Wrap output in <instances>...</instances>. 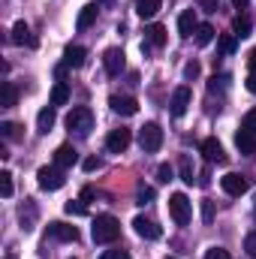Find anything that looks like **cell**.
<instances>
[{
    "label": "cell",
    "instance_id": "obj_10",
    "mask_svg": "<svg viewBox=\"0 0 256 259\" xmlns=\"http://www.w3.org/2000/svg\"><path fill=\"white\" fill-rule=\"evenodd\" d=\"M130 139H133V136H130V130H112V133H109V139H106V148H109V151H112V154H124V151H127L130 148Z\"/></svg>",
    "mask_w": 256,
    "mask_h": 259
},
{
    "label": "cell",
    "instance_id": "obj_8",
    "mask_svg": "<svg viewBox=\"0 0 256 259\" xmlns=\"http://www.w3.org/2000/svg\"><path fill=\"white\" fill-rule=\"evenodd\" d=\"M163 46H166V27H163V24H151V27L145 30L142 52H148V49H163Z\"/></svg>",
    "mask_w": 256,
    "mask_h": 259
},
{
    "label": "cell",
    "instance_id": "obj_16",
    "mask_svg": "<svg viewBox=\"0 0 256 259\" xmlns=\"http://www.w3.org/2000/svg\"><path fill=\"white\" fill-rule=\"evenodd\" d=\"M196 27H199V21H196V9H184V12L178 15V33H181V36H193Z\"/></svg>",
    "mask_w": 256,
    "mask_h": 259
},
{
    "label": "cell",
    "instance_id": "obj_30",
    "mask_svg": "<svg viewBox=\"0 0 256 259\" xmlns=\"http://www.w3.org/2000/svg\"><path fill=\"white\" fill-rule=\"evenodd\" d=\"M0 193H3V199L12 196V175L9 172H0Z\"/></svg>",
    "mask_w": 256,
    "mask_h": 259
},
{
    "label": "cell",
    "instance_id": "obj_18",
    "mask_svg": "<svg viewBox=\"0 0 256 259\" xmlns=\"http://www.w3.org/2000/svg\"><path fill=\"white\" fill-rule=\"evenodd\" d=\"M12 42H15V46H36V39H33V33H30V27H27L24 21H15V27H12Z\"/></svg>",
    "mask_w": 256,
    "mask_h": 259
},
{
    "label": "cell",
    "instance_id": "obj_20",
    "mask_svg": "<svg viewBox=\"0 0 256 259\" xmlns=\"http://www.w3.org/2000/svg\"><path fill=\"white\" fill-rule=\"evenodd\" d=\"M15 103H18L15 84H12V81H3V84H0V106H3V109H12Z\"/></svg>",
    "mask_w": 256,
    "mask_h": 259
},
{
    "label": "cell",
    "instance_id": "obj_11",
    "mask_svg": "<svg viewBox=\"0 0 256 259\" xmlns=\"http://www.w3.org/2000/svg\"><path fill=\"white\" fill-rule=\"evenodd\" d=\"M190 100H193V94H190V88L187 84H181V88H175V94H172V115L175 118H181L184 112H187V106H190Z\"/></svg>",
    "mask_w": 256,
    "mask_h": 259
},
{
    "label": "cell",
    "instance_id": "obj_13",
    "mask_svg": "<svg viewBox=\"0 0 256 259\" xmlns=\"http://www.w3.org/2000/svg\"><path fill=\"white\" fill-rule=\"evenodd\" d=\"M109 106H112L115 115H124V118H133V115L139 112V103H136L133 97H118V94L109 100Z\"/></svg>",
    "mask_w": 256,
    "mask_h": 259
},
{
    "label": "cell",
    "instance_id": "obj_42",
    "mask_svg": "<svg viewBox=\"0 0 256 259\" xmlns=\"http://www.w3.org/2000/svg\"><path fill=\"white\" fill-rule=\"evenodd\" d=\"M247 64H250V72L256 75V49L250 52V55H247Z\"/></svg>",
    "mask_w": 256,
    "mask_h": 259
},
{
    "label": "cell",
    "instance_id": "obj_19",
    "mask_svg": "<svg viewBox=\"0 0 256 259\" xmlns=\"http://www.w3.org/2000/svg\"><path fill=\"white\" fill-rule=\"evenodd\" d=\"M235 145H238L241 154H253L256 151V136L250 130H238V133H235Z\"/></svg>",
    "mask_w": 256,
    "mask_h": 259
},
{
    "label": "cell",
    "instance_id": "obj_33",
    "mask_svg": "<svg viewBox=\"0 0 256 259\" xmlns=\"http://www.w3.org/2000/svg\"><path fill=\"white\" fill-rule=\"evenodd\" d=\"M205 259H232V256H229V250H223V247H208V250H205Z\"/></svg>",
    "mask_w": 256,
    "mask_h": 259
},
{
    "label": "cell",
    "instance_id": "obj_25",
    "mask_svg": "<svg viewBox=\"0 0 256 259\" xmlns=\"http://www.w3.org/2000/svg\"><path fill=\"white\" fill-rule=\"evenodd\" d=\"M66 100H69V88H66V81H58L55 88H52V106L58 109V106H66Z\"/></svg>",
    "mask_w": 256,
    "mask_h": 259
},
{
    "label": "cell",
    "instance_id": "obj_29",
    "mask_svg": "<svg viewBox=\"0 0 256 259\" xmlns=\"http://www.w3.org/2000/svg\"><path fill=\"white\" fill-rule=\"evenodd\" d=\"M193 175H196V172H193L190 157H184V160H181V181H184V184H193V181H196Z\"/></svg>",
    "mask_w": 256,
    "mask_h": 259
},
{
    "label": "cell",
    "instance_id": "obj_2",
    "mask_svg": "<svg viewBox=\"0 0 256 259\" xmlns=\"http://www.w3.org/2000/svg\"><path fill=\"white\" fill-rule=\"evenodd\" d=\"M66 127L72 130V133H78V136H84L88 130L94 127V115H91V109H84V106H75V109L66 115Z\"/></svg>",
    "mask_w": 256,
    "mask_h": 259
},
{
    "label": "cell",
    "instance_id": "obj_39",
    "mask_svg": "<svg viewBox=\"0 0 256 259\" xmlns=\"http://www.w3.org/2000/svg\"><path fill=\"white\" fill-rule=\"evenodd\" d=\"M100 259H130V253L127 250H106Z\"/></svg>",
    "mask_w": 256,
    "mask_h": 259
},
{
    "label": "cell",
    "instance_id": "obj_43",
    "mask_svg": "<svg viewBox=\"0 0 256 259\" xmlns=\"http://www.w3.org/2000/svg\"><path fill=\"white\" fill-rule=\"evenodd\" d=\"M247 91L256 97V75H253V72H250V78H247Z\"/></svg>",
    "mask_w": 256,
    "mask_h": 259
},
{
    "label": "cell",
    "instance_id": "obj_45",
    "mask_svg": "<svg viewBox=\"0 0 256 259\" xmlns=\"http://www.w3.org/2000/svg\"><path fill=\"white\" fill-rule=\"evenodd\" d=\"M97 3H100V6H109V3H115V0H97Z\"/></svg>",
    "mask_w": 256,
    "mask_h": 259
},
{
    "label": "cell",
    "instance_id": "obj_3",
    "mask_svg": "<svg viewBox=\"0 0 256 259\" xmlns=\"http://www.w3.org/2000/svg\"><path fill=\"white\" fill-rule=\"evenodd\" d=\"M139 145L148 154L160 151V145H163V130H160V124H145V127L139 130Z\"/></svg>",
    "mask_w": 256,
    "mask_h": 259
},
{
    "label": "cell",
    "instance_id": "obj_14",
    "mask_svg": "<svg viewBox=\"0 0 256 259\" xmlns=\"http://www.w3.org/2000/svg\"><path fill=\"white\" fill-rule=\"evenodd\" d=\"M75 163H78V151H75L72 145H61V148L55 151V166L69 169V166H75Z\"/></svg>",
    "mask_w": 256,
    "mask_h": 259
},
{
    "label": "cell",
    "instance_id": "obj_28",
    "mask_svg": "<svg viewBox=\"0 0 256 259\" xmlns=\"http://www.w3.org/2000/svg\"><path fill=\"white\" fill-rule=\"evenodd\" d=\"M136 202H139V205H148V202H154V187H148V184H139V190H136Z\"/></svg>",
    "mask_w": 256,
    "mask_h": 259
},
{
    "label": "cell",
    "instance_id": "obj_15",
    "mask_svg": "<svg viewBox=\"0 0 256 259\" xmlns=\"http://www.w3.org/2000/svg\"><path fill=\"white\" fill-rule=\"evenodd\" d=\"M49 235L55 241H75L78 238V229L75 226H66V223H49Z\"/></svg>",
    "mask_w": 256,
    "mask_h": 259
},
{
    "label": "cell",
    "instance_id": "obj_26",
    "mask_svg": "<svg viewBox=\"0 0 256 259\" xmlns=\"http://www.w3.org/2000/svg\"><path fill=\"white\" fill-rule=\"evenodd\" d=\"M211 39H214V27H211V24H205V21H202V24H199V27H196V46H208V42H211Z\"/></svg>",
    "mask_w": 256,
    "mask_h": 259
},
{
    "label": "cell",
    "instance_id": "obj_22",
    "mask_svg": "<svg viewBox=\"0 0 256 259\" xmlns=\"http://www.w3.org/2000/svg\"><path fill=\"white\" fill-rule=\"evenodd\" d=\"M250 30H253V21L247 18V15H238L235 21H232V36H250Z\"/></svg>",
    "mask_w": 256,
    "mask_h": 259
},
{
    "label": "cell",
    "instance_id": "obj_23",
    "mask_svg": "<svg viewBox=\"0 0 256 259\" xmlns=\"http://www.w3.org/2000/svg\"><path fill=\"white\" fill-rule=\"evenodd\" d=\"M160 6H163L160 0H139V3H136V12H139L142 18H154V15L160 12Z\"/></svg>",
    "mask_w": 256,
    "mask_h": 259
},
{
    "label": "cell",
    "instance_id": "obj_27",
    "mask_svg": "<svg viewBox=\"0 0 256 259\" xmlns=\"http://www.w3.org/2000/svg\"><path fill=\"white\" fill-rule=\"evenodd\" d=\"M64 211L72 214V217H84V214H88V205H84V199H72V202L64 205Z\"/></svg>",
    "mask_w": 256,
    "mask_h": 259
},
{
    "label": "cell",
    "instance_id": "obj_32",
    "mask_svg": "<svg viewBox=\"0 0 256 259\" xmlns=\"http://www.w3.org/2000/svg\"><path fill=\"white\" fill-rule=\"evenodd\" d=\"M0 136H3V139H18V127L9 124V121H3V124H0Z\"/></svg>",
    "mask_w": 256,
    "mask_h": 259
},
{
    "label": "cell",
    "instance_id": "obj_37",
    "mask_svg": "<svg viewBox=\"0 0 256 259\" xmlns=\"http://www.w3.org/2000/svg\"><path fill=\"white\" fill-rule=\"evenodd\" d=\"M157 175H160V181H163V184H169V181H172V166H169V163H163V166L157 169Z\"/></svg>",
    "mask_w": 256,
    "mask_h": 259
},
{
    "label": "cell",
    "instance_id": "obj_40",
    "mask_svg": "<svg viewBox=\"0 0 256 259\" xmlns=\"http://www.w3.org/2000/svg\"><path fill=\"white\" fill-rule=\"evenodd\" d=\"M184 75H187V78H196V75H199V64H196V61H190V64L184 66Z\"/></svg>",
    "mask_w": 256,
    "mask_h": 259
},
{
    "label": "cell",
    "instance_id": "obj_5",
    "mask_svg": "<svg viewBox=\"0 0 256 259\" xmlns=\"http://www.w3.org/2000/svg\"><path fill=\"white\" fill-rule=\"evenodd\" d=\"M36 178H39V187H42V190H61L64 181H66L61 166H42V169L36 172Z\"/></svg>",
    "mask_w": 256,
    "mask_h": 259
},
{
    "label": "cell",
    "instance_id": "obj_7",
    "mask_svg": "<svg viewBox=\"0 0 256 259\" xmlns=\"http://www.w3.org/2000/svg\"><path fill=\"white\" fill-rule=\"evenodd\" d=\"M103 66H106V72L115 78V75H121L124 72V66H127V61H124V49H109L106 52V58H103Z\"/></svg>",
    "mask_w": 256,
    "mask_h": 259
},
{
    "label": "cell",
    "instance_id": "obj_1",
    "mask_svg": "<svg viewBox=\"0 0 256 259\" xmlns=\"http://www.w3.org/2000/svg\"><path fill=\"white\" fill-rule=\"evenodd\" d=\"M91 235H94L97 244H112V241H118V235H121V223H118L112 214H103V217L94 220Z\"/></svg>",
    "mask_w": 256,
    "mask_h": 259
},
{
    "label": "cell",
    "instance_id": "obj_6",
    "mask_svg": "<svg viewBox=\"0 0 256 259\" xmlns=\"http://www.w3.org/2000/svg\"><path fill=\"white\" fill-rule=\"evenodd\" d=\"M220 187H223L226 196H244L250 190V181H247L244 175H238V172H229V175L220 178Z\"/></svg>",
    "mask_w": 256,
    "mask_h": 259
},
{
    "label": "cell",
    "instance_id": "obj_17",
    "mask_svg": "<svg viewBox=\"0 0 256 259\" xmlns=\"http://www.w3.org/2000/svg\"><path fill=\"white\" fill-rule=\"evenodd\" d=\"M97 12H100V3H88V6H81V12H78V21H75V27L78 30H88L94 21H97Z\"/></svg>",
    "mask_w": 256,
    "mask_h": 259
},
{
    "label": "cell",
    "instance_id": "obj_12",
    "mask_svg": "<svg viewBox=\"0 0 256 259\" xmlns=\"http://www.w3.org/2000/svg\"><path fill=\"white\" fill-rule=\"evenodd\" d=\"M199 151H202V157H205L208 163H226V154H223V145H220L217 139H205V142L199 145Z\"/></svg>",
    "mask_w": 256,
    "mask_h": 259
},
{
    "label": "cell",
    "instance_id": "obj_35",
    "mask_svg": "<svg viewBox=\"0 0 256 259\" xmlns=\"http://www.w3.org/2000/svg\"><path fill=\"white\" fill-rule=\"evenodd\" d=\"M220 52H223V55H232V52H235V36H223V39H220Z\"/></svg>",
    "mask_w": 256,
    "mask_h": 259
},
{
    "label": "cell",
    "instance_id": "obj_9",
    "mask_svg": "<svg viewBox=\"0 0 256 259\" xmlns=\"http://www.w3.org/2000/svg\"><path fill=\"white\" fill-rule=\"evenodd\" d=\"M133 226H136V235H139V238H148V241H154V238H160V235H163V232H160V226H157L151 217H142V214L133 220Z\"/></svg>",
    "mask_w": 256,
    "mask_h": 259
},
{
    "label": "cell",
    "instance_id": "obj_21",
    "mask_svg": "<svg viewBox=\"0 0 256 259\" xmlns=\"http://www.w3.org/2000/svg\"><path fill=\"white\" fill-rule=\"evenodd\" d=\"M84 55H88V52H84L81 46H66L64 64H66V66H81V64H84Z\"/></svg>",
    "mask_w": 256,
    "mask_h": 259
},
{
    "label": "cell",
    "instance_id": "obj_38",
    "mask_svg": "<svg viewBox=\"0 0 256 259\" xmlns=\"http://www.w3.org/2000/svg\"><path fill=\"white\" fill-rule=\"evenodd\" d=\"M244 250H247L250 256H256V232H250V235L244 238Z\"/></svg>",
    "mask_w": 256,
    "mask_h": 259
},
{
    "label": "cell",
    "instance_id": "obj_31",
    "mask_svg": "<svg viewBox=\"0 0 256 259\" xmlns=\"http://www.w3.org/2000/svg\"><path fill=\"white\" fill-rule=\"evenodd\" d=\"M202 220H205V223L214 220V202H211V199H202Z\"/></svg>",
    "mask_w": 256,
    "mask_h": 259
},
{
    "label": "cell",
    "instance_id": "obj_34",
    "mask_svg": "<svg viewBox=\"0 0 256 259\" xmlns=\"http://www.w3.org/2000/svg\"><path fill=\"white\" fill-rule=\"evenodd\" d=\"M241 130H250L256 136V109H250L247 115H244V124H241Z\"/></svg>",
    "mask_w": 256,
    "mask_h": 259
},
{
    "label": "cell",
    "instance_id": "obj_44",
    "mask_svg": "<svg viewBox=\"0 0 256 259\" xmlns=\"http://www.w3.org/2000/svg\"><path fill=\"white\" fill-rule=\"evenodd\" d=\"M232 6H235V9H244V6H247V0H232Z\"/></svg>",
    "mask_w": 256,
    "mask_h": 259
},
{
    "label": "cell",
    "instance_id": "obj_4",
    "mask_svg": "<svg viewBox=\"0 0 256 259\" xmlns=\"http://www.w3.org/2000/svg\"><path fill=\"white\" fill-rule=\"evenodd\" d=\"M169 214H172V220L178 226H187L190 223V199L184 193H172V199H169Z\"/></svg>",
    "mask_w": 256,
    "mask_h": 259
},
{
    "label": "cell",
    "instance_id": "obj_36",
    "mask_svg": "<svg viewBox=\"0 0 256 259\" xmlns=\"http://www.w3.org/2000/svg\"><path fill=\"white\" fill-rule=\"evenodd\" d=\"M81 166H84V172H97V169L103 166V160H100V157H88Z\"/></svg>",
    "mask_w": 256,
    "mask_h": 259
},
{
    "label": "cell",
    "instance_id": "obj_24",
    "mask_svg": "<svg viewBox=\"0 0 256 259\" xmlns=\"http://www.w3.org/2000/svg\"><path fill=\"white\" fill-rule=\"evenodd\" d=\"M36 127H39V133H49L55 127V106H49V109H42L36 115Z\"/></svg>",
    "mask_w": 256,
    "mask_h": 259
},
{
    "label": "cell",
    "instance_id": "obj_41",
    "mask_svg": "<svg viewBox=\"0 0 256 259\" xmlns=\"http://www.w3.org/2000/svg\"><path fill=\"white\" fill-rule=\"evenodd\" d=\"M205 12H217V0H196Z\"/></svg>",
    "mask_w": 256,
    "mask_h": 259
}]
</instances>
